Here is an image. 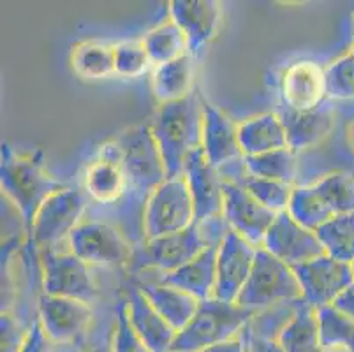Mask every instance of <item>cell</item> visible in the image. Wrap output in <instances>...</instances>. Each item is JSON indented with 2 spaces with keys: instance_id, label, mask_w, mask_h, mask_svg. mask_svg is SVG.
I'll return each instance as SVG.
<instances>
[{
  "instance_id": "38",
  "label": "cell",
  "mask_w": 354,
  "mask_h": 352,
  "mask_svg": "<svg viewBox=\"0 0 354 352\" xmlns=\"http://www.w3.org/2000/svg\"><path fill=\"white\" fill-rule=\"evenodd\" d=\"M115 326L111 340H109V349L111 352H150V349L145 345L140 335L134 331L133 324L129 321L127 302L120 299L117 305V314H115Z\"/></svg>"
},
{
  "instance_id": "26",
  "label": "cell",
  "mask_w": 354,
  "mask_h": 352,
  "mask_svg": "<svg viewBox=\"0 0 354 352\" xmlns=\"http://www.w3.org/2000/svg\"><path fill=\"white\" fill-rule=\"evenodd\" d=\"M288 132V147L295 154L319 143L333 129V111L323 104L321 108L307 113H296L284 108L279 113Z\"/></svg>"
},
{
  "instance_id": "5",
  "label": "cell",
  "mask_w": 354,
  "mask_h": 352,
  "mask_svg": "<svg viewBox=\"0 0 354 352\" xmlns=\"http://www.w3.org/2000/svg\"><path fill=\"white\" fill-rule=\"evenodd\" d=\"M298 299H301V287L292 268L277 259L266 248H257L252 273L241 290L238 305L259 314L275 305Z\"/></svg>"
},
{
  "instance_id": "34",
  "label": "cell",
  "mask_w": 354,
  "mask_h": 352,
  "mask_svg": "<svg viewBox=\"0 0 354 352\" xmlns=\"http://www.w3.org/2000/svg\"><path fill=\"white\" fill-rule=\"evenodd\" d=\"M310 187L319 194L335 215L354 212V176L351 174L331 173Z\"/></svg>"
},
{
  "instance_id": "28",
  "label": "cell",
  "mask_w": 354,
  "mask_h": 352,
  "mask_svg": "<svg viewBox=\"0 0 354 352\" xmlns=\"http://www.w3.org/2000/svg\"><path fill=\"white\" fill-rule=\"evenodd\" d=\"M141 43L153 67L164 66L183 55H189L187 37L171 18H167L152 30H148L141 39Z\"/></svg>"
},
{
  "instance_id": "16",
  "label": "cell",
  "mask_w": 354,
  "mask_h": 352,
  "mask_svg": "<svg viewBox=\"0 0 354 352\" xmlns=\"http://www.w3.org/2000/svg\"><path fill=\"white\" fill-rule=\"evenodd\" d=\"M92 306L86 302L41 295L37 319L51 344H71L78 340L92 321Z\"/></svg>"
},
{
  "instance_id": "15",
  "label": "cell",
  "mask_w": 354,
  "mask_h": 352,
  "mask_svg": "<svg viewBox=\"0 0 354 352\" xmlns=\"http://www.w3.org/2000/svg\"><path fill=\"white\" fill-rule=\"evenodd\" d=\"M263 248L291 268L326 254L317 234L298 224L288 212L277 215L266 234Z\"/></svg>"
},
{
  "instance_id": "35",
  "label": "cell",
  "mask_w": 354,
  "mask_h": 352,
  "mask_svg": "<svg viewBox=\"0 0 354 352\" xmlns=\"http://www.w3.org/2000/svg\"><path fill=\"white\" fill-rule=\"evenodd\" d=\"M238 183L245 187L249 194L256 201H259L265 208L272 210L275 213L288 212L289 201H291L292 190L295 185L289 183L275 182V180H266V178H257V176H250L245 173V176Z\"/></svg>"
},
{
  "instance_id": "25",
  "label": "cell",
  "mask_w": 354,
  "mask_h": 352,
  "mask_svg": "<svg viewBox=\"0 0 354 352\" xmlns=\"http://www.w3.org/2000/svg\"><path fill=\"white\" fill-rule=\"evenodd\" d=\"M238 138L243 157L284 150L288 147V132L279 113H263L238 125Z\"/></svg>"
},
{
  "instance_id": "23",
  "label": "cell",
  "mask_w": 354,
  "mask_h": 352,
  "mask_svg": "<svg viewBox=\"0 0 354 352\" xmlns=\"http://www.w3.org/2000/svg\"><path fill=\"white\" fill-rule=\"evenodd\" d=\"M275 338L286 352H324L317 308L308 305L304 298L298 299Z\"/></svg>"
},
{
  "instance_id": "45",
  "label": "cell",
  "mask_w": 354,
  "mask_h": 352,
  "mask_svg": "<svg viewBox=\"0 0 354 352\" xmlns=\"http://www.w3.org/2000/svg\"><path fill=\"white\" fill-rule=\"evenodd\" d=\"M351 143H353V147H354V124H353V127H351Z\"/></svg>"
},
{
  "instance_id": "32",
  "label": "cell",
  "mask_w": 354,
  "mask_h": 352,
  "mask_svg": "<svg viewBox=\"0 0 354 352\" xmlns=\"http://www.w3.org/2000/svg\"><path fill=\"white\" fill-rule=\"evenodd\" d=\"M288 213L298 224L314 232L335 217L330 206L321 199L319 194L315 192L310 185L295 187L288 206Z\"/></svg>"
},
{
  "instance_id": "9",
  "label": "cell",
  "mask_w": 354,
  "mask_h": 352,
  "mask_svg": "<svg viewBox=\"0 0 354 352\" xmlns=\"http://www.w3.org/2000/svg\"><path fill=\"white\" fill-rule=\"evenodd\" d=\"M69 248L88 266H122L131 263L134 254L124 231L101 221H83L71 232Z\"/></svg>"
},
{
  "instance_id": "6",
  "label": "cell",
  "mask_w": 354,
  "mask_h": 352,
  "mask_svg": "<svg viewBox=\"0 0 354 352\" xmlns=\"http://www.w3.org/2000/svg\"><path fill=\"white\" fill-rule=\"evenodd\" d=\"M196 224L194 201L183 176L166 178L152 192L145 208V240L173 234Z\"/></svg>"
},
{
  "instance_id": "7",
  "label": "cell",
  "mask_w": 354,
  "mask_h": 352,
  "mask_svg": "<svg viewBox=\"0 0 354 352\" xmlns=\"http://www.w3.org/2000/svg\"><path fill=\"white\" fill-rule=\"evenodd\" d=\"M86 208L85 190L64 187L43 203L28 232V240L39 248L55 247L66 238L69 240L71 232L83 222Z\"/></svg>"
},
{
  "instance_id": "13",
  "label": "cell",
  "mask_w": 354,
  "mask_h": 352,
  "mask_svg": "<svg viewBox=\"0 0 354 352\" xmlns=\"http://www.w3.org/2000/svg\"><path fill=\"white\" fill-rule=\"evenodd\" d=\"M222 194H224L222 217L226 221L227 228L236 231L240 237L256 247H263L266 234L279 213L265 208L259 201H256L249 190L236 180H224Z\"/></svg>"
},
{
  "instance_id": "42",
  "label": "cell",
  "mask_w": 354,
  "mask_h": 352,
  "mask_svg": "<svg viewBox=\"0 0 354 352\" xmlns=\"http://www.w3.org/2000/svg\"><path fill=\"white\" fill-rule=\"evenodd\" d=\"M199 352H249V340H247V329L238 337L230 338V340L218 342V344L210 345Z\"/></svg>"
},
{
  "instance_id": "21",
  "label": "cell",
  "mask_w": 354,
  "mask_h": 352,
  "mask_svg": "<svg viewBox=\"0 0 354 352\" xmlns=\"http://www.w3.org/2000/svg\"><path fill=\"white\" fill-rule=\"evenodd\" d=\"M127 312L129 321L133 324L134 331L140 335L150 352H169L176 338V331L167 324L160 314L148 302L147 296L134 284L127 289Z\"/></svg>"
},
{
  "instance_id": "37",
  "label": "cell",
  "mask_w": 354,
  "mask_h": 352,
  "mask_svg": "<svg viewBox=\"0 0 354 352\" xmlns=\"http://www.w3.org/2000/svg\"><path fill=\"white\" fill-rule=\"evenodd\" d=\"M326 76V95L330 99H354V57H346L335 60L328 69H324Z\"/></svg>"
},
{
  "instance_id": "11",
  "label": "cell",
  "mask_w": 354,
  "mask_h": 352,
  "mask_svg": "<svg viewBox=\"0 0 354 352\" xmlns=\"http://www.w3.org/2000/svg\"><path fill=\"white\" fill-rule=\"evenodd\" d=\"M301 287V298L314 308L333 305L354 284L353 266L330 256H321L292 268Z\"/></svg>"
},
{
  "instance_id": "19",
  "label": "cell",
  "mask_w": 354,
  "mask_h": 352,
  "mask_svg": "<svg viewBox=\"0 0 354 352\" xmlns=\"http://www.w3.org/2000/svg\"><path fill=\"white\" fill-rule=\"evenodd\" d=\"M169 18L187 37L189 55L198 58L217 34L221 4L215 0H173L169 2Z\"/></svg>"
},
{
  "instance_id": "39",
  "label": "cell",
  "mask_w": 354,
  "mask_h": 352,
  "mask_svg": "<svg viewBox=\"0 0 354 352\" xmlns=\"http://www.w3.org/2000/svg\"><path fill=\"white\" fill-rule=\"evenodd\" d=\"M0 326H2V352H20L27 331H24L8 312H2Z\"/></svg>"
},
{
  "instance_id": "14",
  "label": "cell",
  "mask_w": 354,
  "mask_h": 352,
  "mask_svg": "<svg viewBox=\"0 0 354 352\" xmlns=\"http://www.w3.org/2000/svg\"><path fill=\"white\" fill-rule=\"evenodd\" d=\"M83 190L97 205H118L127 192L124 157L117 141L104 143L97 157L86 166Z\"/></svg>"
},
{
  "instance_id": "48",
  "label": "cell",
  "mask_w": 354,
  "mask_h": 352,
  "mask_svg": "<svg viewBox=\"0 0 354 352\" xmlns=\"http://www.w3.org/2000/svg\"><path fill=\"white\" fill-rule=\"evenodd\" d=\"M351 266H353V273H354V263H353V264H351Z\"/></svg>"
},
{
  "instance_id": "47",
  "label": "cell",
  "mask_w": 354,
  "mask_h": 352,
  "mask_svg": "<svg viewBox=\"0 0 354 352\" xmlns=\"http://www.w3.org/2000/svg\"><path fill=\"white\" fill-rule=\"evenodd\" d=\"M351 55H353V57H354V48H353V51H351Z\"/></svg>"
},
{
  "instance_id": "8",
  "label": "cell",
  "mask_w": 354,
  "mask_h": 352,
  "mask_svg": "<svg viewBox=\"0 0 354 352\" xmlns=\"http://www.w3.org/2000/svg\"><path fill=\"white\" fill-rule=\"evenodd\" d=\"M43 295L80 299L92 303L97 298V286L85 261L73 252H59L53 247L41 248Z\"/></svg>"
},
{
  "instance_id": "31",
  "label": "cell",
  "mask_w": 354,
  "mask_h": 352,
  "mask_svg": "<svg viewBox=\"0 0 354 352\" xmlns=\"http://www.w3.org/2000/svg\"><path fill=\"white\" fill-rule=\"evenodd\" d=\"M315 234L326 256L342 263H354V212L335 215Z\"/></svg>"
},
{
  "instance_id": "4",
  "label": "cell",
  "mask_w": 354,
  "mask_h": 352,
  "mask_svg": "<svg viewBox=\"0 0 354 352\" xmlns=\"http://www.w3.org/2000/svg\"><path fill=\"white\" fill-rule=\"evenodd\" d=\"M124 157L125 174H127V192L120 203H147L153 190L166 180L162 159L150 127L129 129L117 140Z\"/></svg>"
},
{
  "instance_id": "33",
  "label": "cell",
  "mask_w": 354,
  "mask_h": 352,
  "mask_svg": "<svg viewBox=\"0 0 354 352\" xmlns=\"http://www.w3.org/2000/svg\"><path fill=\"white\" fill-rule=\"evenodd\" d=\"M324 351L354 352V321L333 305L317 308Z\"/></svg>"
},
{
  "instance_id": "24",
  "label": "cell",
  "mask_w": 354,
  "mask_h": 352,
  "mask_svg": "<svg viewBox=\"0 0 354 352\" xmlns=\"http://www.w3.org/2000/svg\"><path fill=\"white\" fill-rule=\"evenodd\" d=\"M140 290L147 296V299L152 303L153 308L160 314V317L175 329L176 333L182 331L199 308V299L194 296L176 289V287L166 286L162 282H136Z\"/></svg>"
},
{
  "instance_id": "27",
  "label": "cell",
  "mask_w": 354,
  "mask_h": 352,
  "mask_svg": "<svg viewBox=\"0 0 354 352\" xmlns=\"http://www.w3.org/2000/svg\"><path fill=\"white\" fill-rule=\"evenodd\" d=\"M194 83V58L183 55L173 62L153 67L152 92L160 104L187 99Z\"/></svg>"
},
{
  "instance_id": "22",
  "label": "cell",
  "mask_w": 354,
  "mask_h": 352,
  "mask_svg": "<svg viewBox=\"0 0 354 352\" xmlns=\"http://www.w3.org/2000/svg\"><path fill=\"white\" fill-rule=\"evenodd\" d=\"M217 248L218 245H210L198 257L183 264L171 273H162L159 282L194 296L199 302L214 298L215 282H217Z\"/></svg>"
},
{
  "instance_id": "40",
  "label": "cell",
  "mask_w": 354,
  "mask_h": 352,
  "mask_svg": "<svg viewBox=\"0 0 354 352\" xmlns=\"http://www.w3.org/2000/svg\"><path fill=\"white\" fill-rule=\"evenodd\" d=\"M20 352H51V340L46 337L37 317L32 321L30 328L27 329Z\"/></svg>"
},
{
  "instance_id": "43",
  "label": "cell",
  "mask_w": 354,
  "mask_h": 352,
  "mask_svg": "<svg viewBox=\"0 0 354 352\" xmlns=\"http://www.w3.org/2000/svg\"><path fill=\"white\" fill-rule=\"evenodd\" d=\"M333 306L339 310V312H342L344 315H347V317L354 321V284L344 290L342 295H340V298L333 303Z\"/></svg>"
},
{
  "instance_id": "41",
  "label": "cell",
  "mask_w": 354,
  "mask_h": 352,
  "mask_svg": "<svg viewBox=\"0 0 354 352\" xmlns=\"http://www.w3.org/2000/svg\"><path fill=\"white\" fill-rule=\"evenodd\" d=\"M247 340H249V352H286L277 338L266 335H254L247 331Z\"/></svg>"
},
{
  "instance_id": "2",
  "label": "cell",
  "mask_w": 354,
  "mask_h": 352,
  "mask_svg": "<svg viewBox=\"0 0 354 352\" xmlns=\"http://www.w3.org/2000/svg\"><path fill=\"white\" fill-rule=\"evenodd\" d=\"M0 183L6 196L20 210L27 234L43 203L66 187L46 173L41 154L16 155L9 145H2Z\"/></svg>"
},
{
  "instance_id": "1",
  "label": "cell",
  "mask_w": 354,
  "mask_h": 352,
  "mask_svg": "<svg viewBox=\"0 0 354 352\" xmlns=\"http://www.w3.org/2000/svg\"><path fill=\"white\" fill-rule=\"evenodd\" d=\"M150 131L159 148L166 178L183 176L187 157L201 148L203 97L191 93L183 101L160 104Z\"/></svg>"
},
{
  "instance_id": "20",
  "label": "cell",
  "mask_w": 354,
  "mask_h": 352,
  "mask_svg": "<svg viewBox=\"0 0 354 352\" xmlns=\"http://www.w3.org/2000/svg\"><path fill=\"white\" fill-rule=\"evenodd\" d=\"M201 148L208 163L222 171L238 159H243V151L238 138V125L227 118L221 109L203 99V141Z\"/></svg>"
},
{
  "instance_id": "29",
  "label": "cell",
  "mask_w": 354,
  "mask_h": 352,
  "mask_svg": "<svg viewBox=\"0 0 354 352\" xmlns=\"http://www.w3.org/2000/svg\"><path fill=\"white\" fill-rule=\"evenodd\" d=\"M71 66L83 80H104L115 74V44L83 41L73 48Z\"/></svg>"
},
{
  "instance_id": "44",
  "label": "cell",
  "mask_w": 354,
  "mask_h": 352,
  "mask_svg": "<svg viewBox=\"0 0 354 352\" xmlns=\"http://www.w3.org/2000/svg\"><path fill=\"white\" fill-rule=\"evenodd\" d=\"M86 352H111V349H109V345H106V347L90 349V351H86Z\"/></svg>"
},
{
  "instance_id": "46",
  "label": "cell",
  "mask_w": 354,
  "mask_h": 352,
  "mask_svg": "<svg viewBox=\"0 0 354 352\" xmlns=\"http://www.w3.org/2000/svg\"><path fill=\"white\" fill-rule=\"evenodd\" d=\"M324 352H340V351H324Z\"/></svg>"
},
{
  "instance_id": "10",
  "label": "cell",
  "mask_w": 354,
  "mask_h": 352,
  "mask_svg": "<svg viewBox=\"0 0 354 352\" xmlns=\"http://www.w3.org/2000/svg\"><path fill=\"white\" fill-rule=\"evenodd\" d=\"M210 245L214 243L203 234L201 225L192 224L183 231L156 240H145L143 247L134 250L131 263H136L140 268H153L162 273H171L198 257Z\"/></svg>"
},
{
  "instance_id": "18",
  "label": "cell",
  "mask_w": 354,
  "mask_h": 352,
  "mask_svg": "<svg viewBox=\"0 0 354 352\" xmlns=\"http://www.w3.org/2000/svg\"><path fill=\"white\" fill-rule=\"evenodd\" d=\"M281 95L284 108L307 113L321 108L326 99L324 69L314 60H298L282 73Z\"/></svg>"
},
{
  "instance_id": "17",
  "label": "cell",
  "mask_w": 354,
  "mask_h": 352,
  "mask_svg": "<svg viewBox=\"0 0 354 352\" xmlns=\"http://www.w3.org/2000/svg\"><path fill=\"white\" fill-rule=\"evenodd\" d=\"M183 178L187 182L194 201L196 224H205L214 221L215 217H221L224 212V178L221 176V171L208 163L203 148L192 151L187 157L183 167Z\"/></svg>"
},
{
  "instance_id": "3",
  "label": "cell",
  "mask_w": 354,
  "mask_h": 352,
  "mask_svg": "<svg viewBox=\"0 0 354 352\" xmlns=\"http://www.w3.org/2000/svg\"><path fill=\"white\" fill-rule=\"evenodd\" d=\"M256 315V312L238 303L215 298L201 302L192 321L176 333L169 352H199L218 342L238 337Z\"/></svg>"
},
{
  "instance_id": "30",
  "label": "cell",
  "mask_w": 354,
  "mask_h": 352,
  "mask_svg": "<svg viewBox=\"0 0 354 352\" xmlns=\"http://www.w3.org/2000/svg\"><path fill=\"white\" fill-rule=\"evenodd\" d=\"M243 169L250 176L292 185L298 176V160H296L295 151L284 148V150L243 157Z\"/></svg>"
},
{
  "instance_id": "12",
  "label": "cell",
  "mask_w": 354,
  "mask_h": 352,
  "mask_svg": "<svg viewBox=\"0 0 354 352\" xmlns=\"http://www.w3.org/2000/svg\"><path fill=\"white\" fill-rule=\"evenodd\" d=\"M256 245L227 229L217 248V282L214 298L226 303H236L245 287L257 254Z\"/></svg>"
},
{
  "instance_id": "36",
  "label": "cell",
  "mask_w": 354,
  "mask_h": 352,
  "mask_svg": "<svg viewBox=\"0 0 354 352\" xmlns=\"http://www.w3.org/2000/svg\"><path fill=\"white\" fill-rule=\"evenodd\" d=\"M152 67L141 41H122L115 44V74L122 77H140Z\"/></svg>"
}]
</instances>
